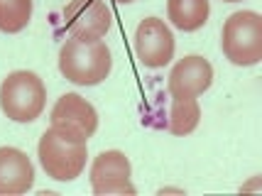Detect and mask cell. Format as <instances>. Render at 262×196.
<instances>
[{
  "instance_id": "1",
  "label": "cell",
  "mask_w": 262,
  "mask_h": 196,
  "mask_svg": "<svg viewBox=\"0 0 262 196\" xmlns=\"http://www.w3.org/2000/svg\"><path fill=\"white\" fill-rule=\"evenodd\" d=\"M113 54L103 39L86 42L79 37L67 39L59 49V71L76 86H98L111 76Z\"/></svg>"
},
{
  "instance_id": "2",
  "label": "cell",
  "mask_w": 262,
  "mask_h": 196,
  "mask_svg": "<svg viewBox=\"0 0 262 196\" xmlns=\"http://www.w3.org/2000/svg\"><path fill=\"white\" fill-rule=\"evenodd\" d=\"M37 157L49 179L74 182L86 169L89 147H86V140L49 125V130H45L37 142Z\"/></svg>"
},
{
  "instance_id": "3",
  "label": "cell",
  "mask_w": 262,
  "mask_h": 196,
  "mask_svg": "<svg viewBox=\"0 0 262 196\" xmlns=\"http://www.w3.org/2000/svg\"><path fill=\"white\" fill-rule=\"evenodd\" d=\"M47 105V86L34 71L17 69L0 83V111L12 123H34Z\"/></svg>"
},
{
  "instance_id": "4",
  "label": "cell",
  "mask_w": 262,
  "mask_h": 196,
  "mask_svg": "<svg viewBox=\"0 0 262 196\" xmlns=\"http://www.w3.org/2000/svg\"><path fill=\"white\" fill-rule=\"evenodd\" d=\"M221 52L235 67H255L262 61V15L238 10L228 15L221 30Z\"/></svg>"
},
{
  "instance_id": "5",
  "label": "cell",
  "mask_w": 262,
  "mask_h": 196,
  "mask_svg": "<svg viewBox=\"0 0 262 196\" xmlns=\"http://www.w3.org/2000/svg\"><path fill=\"white\" fill-rule=\"evenodd\" d=\"M133 45H135V57L147 69H162L174 59V35L162 17L140 20Z\"/></svg>"
},
{
  "instance_id": "6",
  "label": "cell",
  "mask_w": 262,
  "mask_h": 196,
  "mask_svg": "<svg viewBox=\"0 0 262 196\" xmlns=\"http://www.w3.org/2000/svg\"><path fill=\"white\" fill-rule=\"evenodd\" d=\"M113 25L111 8L103 0H69L64 8V27L71 37L96 42L108 35Z\"/></svg>"
},
{
  "instance_id": "7",
  "label": "cell",
  "mask_w": 262,
  "mask_h": 196,
  "mask_svg": "<svg viewBox=\"0 0 262 196\" xmlns=\"http://www.w3.org/2000/svg\"><path fill=\"white\" fill-rule=\"evenodd\" d=\"M91 189L96 196L108 194H135L137 189L130 182V160L120 150H103L91 162Z\"/></svg>"
},
{
  "instance_id": "8",
  "label": "cell",
  "mask_w": 262,
  "mask_h": 196,
  "mask_svg": "<svg viewBox=\"0 0 262 196\" xmlns=\"http://www.w3.org/2000/svg\"><path fill=\"white\" fill-rule=\"evenodd\" d=\"M49 123H52V127H59V130L71 133V135L89 142V138L98 130V113L83 96L64 93V96H59L54 108H52Z\"/></svg>"
},
{
  "instance_id": "9",
  "label": "cell",
  "mask_w": 262,
  "mask_h": 196,
  "mask_svg": "<svg viewBox=\"0 0 262 196\" xmlns=\"http://www.w3.org/2000/svg\"><path fill=\"white\" fill-rule=\"evenodd\" d=\"M213 83V67L201 54H189L179 59L169 71L167 91L171 98H199Z\"/></svg>"
},
{
  "instance_id": "10",
  "label": "cell",
  "mask_w": 262,
  "mask_h": 196,
  "mask_svg": "<svg viewBox=\"0 0 262 196\" xmlns=\"http://www.w3.org/2000/svg\"><path fill=\"white\" fill-rule=\"evenodd\" d=\"M34 186V164L27 152L0 147V196H20Z\"/></svg>"
},
{
  "instance_id": "11",
  "label": "cell",
  "mask_w": 262,
  "mask_h": 196,
  "mask_svg": "<svg viewBox=\"0 0 262 196\" xmlns=\"http://www.w3.org/2000/svg\"><path fill=\"white\" fill-rule=\"evenodd\" d=\"M211 3L208 0H167V17L182 32H196L208 23Z\"/></svg>"
},
{
  "instance_id": "12",
  "label": "cell",
  "mask_w": 262,
  "mask_h": 196,
  "mask_svg": "<svg viewBox=\"0 0 262 196\" xmlns=\"http://www.w3.org/2000/svg\"><path fill=\"white\" fill-rule=\"evenodd\" d=\"M201 120V105L196 98H174L169 108V130L174 135L194 133Z\"/></svg>"
},
{
  "instance_id": "13",
  "label": "cell",
  "mask_w": 262,
  "mask_h": 196,
  "mask_svg": "<svg viewBox=\"0 0 262 196\" xmlns=\"http://www.w3.org/2000/svg\"><path fill=\"white\" fill-rule=\"evenodd\" d=\"M32 20V0H0V32L17 35Z\"/></svg>"
},
{
  "instance_id": "14",
  "label": "cell",
  "mask_w": 262,
  "mask_h": 196,
  "mask_svg": "<svg viewBox=\"0 0 262 196\" xmlns=\"http://www.w3.org/2000/svg\"><path fill=\"white\" fill-rule=\"evenodd\" d=\"M160 194H184V189H179V186H167V189H160Z\"/></svg>"
},
{
  "instance_id": "15",
  "label": "cell",
  "mask_w": 262,
  "mask_h": 196,
  "mask_svg": "<svg viewBox=\"0 0 262 196\" xmlns=\"http://www.w3.org/2000/svg\"><path fill=\"white\" fill-rule=\"evenodd\" d=\"M115 3H120V5H127V3H135V0H115Z\"/></svg>"
},
{
  "instance_id": "16",
  "label": "cell",
  "mask_w": 262,
  "mask_h": 196,
  "mask_svg": "<svg viewBox=\"0 0 262 196\" xmlns=\"http://www.w3.org/2000/svg\"><path fill=\"white\" fill-rule=\"evenodd\" d=\"M223 3H243V0H223Z\"/></svg>"
}]
</instances>
